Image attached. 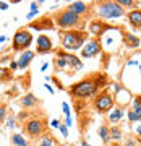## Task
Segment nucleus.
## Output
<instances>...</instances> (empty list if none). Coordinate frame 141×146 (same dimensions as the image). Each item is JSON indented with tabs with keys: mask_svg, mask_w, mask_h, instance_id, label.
Masks as SVG:
<instances>
[{
	"mask_svg": "<svg viewBox=\"0 0 141 146\" xmlns=\"http://www.w3.org/2000/svg\"><path fill=\"white\" fill-rule=\"evenodd\" d=\"M10 7V3L8 2H0V10H7Z\"/></svg>",
	"mask_w": 141,
	"mask_h": 146,
	"instance_id": "34",
	"label": "nucleus"
},
{
	"mask_svg": "<svg viewBox=\"0 0 141 146\" xmlns=\"http://www.w3.org/2000/svg\"><path fill=\"white\" fill-rule=\"evenodd\" d=\"M67 8L70 11L76 13L78 16H81V18H84V16H88L89 13H91V11H89L91 5H88L86 2H71V3H68Z\"/></svg>",
	"mask_w": 141,
	"mask_h": 146,
	"instance_id": "13",
	"label": "nucleus"
},
{
	"mask_svg": "<svg viewBox=\"0 0 141 146\" xmlns=\"http://www.w3.org/2000/svg\"><path fill=\"white\" fill-rule=\"evenodd\" d=\"M102 52V46H101L99 39H88V42L81 49V57L83 58H94Z\"/></svg>",
	"mask_w": 141,
	"mask_h": 146,
	"instance_id": "8",
	"label": "nucleus"
},
{
	"mask_svg": "<svg viewBox=\"0 0 141 146\" xmlns=\"http://www.w3.org/2000/svg\"><path fill=\"white\" fill-rule=\"evenodd\" d=\"M46 89H47V91H49L50 94H54V93H55V91H54V88H52V86H50L49 83H46Z\"/></svg>",
	"mask_w": 141,
	"mask_h": 146,
	"instance_id": "37",
	"label": "nucleus"
},
{
	"mask_svg": "<svg viewBox=\"0 0 141 146\" xmlns=\"http://www.w3.org/2000/svg\"><path fill=\"white\" fill-rule=\"evenodd\" d=\"M7 128H15V123H16V119L13 117V115H8L7 117Z\"/></svg>",
	"mask_w": 141,
	"mask_h": 146,
	"instance_id": "27",
	"label": "nucleus"
},
{
	"mask_svg": "<svg viewBox=\"0 0 141 146\" xmlns=\"http://www.w3.org/2000/svg\"><path fill=\"white\" fill-rule=\"evenodd\" d=\"M71 123H73L71 117H67V127H71Z\"/></svg>",
	"mask_w": 141,
	"mask_h": 146,
	"instance_id": "39",
	"label": "nucleus"
},
{
	"mask_svg": "<svg viewBox=\"0 0 141 146\" xmlns=\"http://www.w3.org/2000/svg\"><path fill=\"white\" fill-rule=\"evenodd\" d=\"M136 133H138V135L141 136V125H138V127H136Z\"/></svg>",
	"mask_w": 141,
	"mask_h": 146,
	"instance_id": "41",
	"label": "nucleus"
},
{
	"mask_svg": "<svg viewBox=\"0 0 141 146\" xmlns=\"http://www.w3.org/2000/svg\"><path fill=\"white\" fill-rule=\"evenodd\" d=\"M96 7V13L99 16V20H115V18H122L126 15V11L122 8L115 0H109V2H96L93 3Z\"/></svg>",
	"mask_w": 141,
	"mask_h": 146,
	"instance_id": "4",
	"label": "nucleus"
},
{
	"mask_svg": "<svg viewBox=\"0 0 141 146\" xmlns=\"http://www.w3.org/2000/svg\"><path fill=\"white\" fill-rule=\"evenodd\" d=\"M62 57H65V60L68 62V67L71 68L73 72H76V70H81L83 68V62H81V58L79 57H76L75 54H71V52H65V50H57Z\"/></svg>",
	"mask_w": 141,
	"mask_h": 146,
	"instance_id": "12",
	"label": "nucleus"
},
{
	"mask_svg": "<svg viewBox=\"0 0 141 146\" xmlns=\"http://www.w3.org/2000/svg\"><path fill=\"white\" fill-rule=\"evenodd\" d=\"M54 23L57 25L62 31H68V29H81L83 25V18L78 16L76 13L70 11L68 8L62 11H57L54 15Z\"/></svg>",
	"mask_w": 141,
	"mask_h": 146,
	"instance_id": "3",
	"label": "nucleus"
},
{
	"mask_svg": "<svg viewBox=\"0 0 141 146\" xmlns=\"http://www.w3.org/2000/svg\"><path fill=\"white\" fill-rule=\"evenodd\" d=\"M10 141H11V145H15V146H29V141L21 133H11Z\"/></svg>",
	"mask_w": 141,
	"mask_h": 146,
	"instance_id": "20",
	"label": "nucleus"
},
{
	"mask_svg": "<svg viewBox=\"0 0 141 146\" xmlns=\"http://www.w3.org/2000/svg\"><path fill=\"white\" fill-rule=\"evenodd\" d=\"M37 13H39V11H29V13L26 15V18H28V20H32L34 16H37Z\"/></svg>",
	"mask_w": 141,
	"mask_h": 146,
	"instance_id": "33",
	"label": "nucleus"
},
{
	"mask_svg": "<svg viewBox=\"0 0 141 146\" xmlns=\"http://www.w3.org/2000/svg\"><path fill=\"white\" fill-rule=\"evenodd\" d=\"M123 44L128 49H138L141 46V41H140V37H136L131 33H123Z\"/></svg>",
	"mask_w": 141,
	"mask_h": 146,
	"instance_id": "18",
	"label": "nucleus"
},
{
	"mask_svg": "<svg viewBox=\"0 0 141 146\" xmlns=\"http://www.w3.org/2000/svg\"><path fill=\"white\" fill-rule=\"evenodd\" d=\"M32 44V34L28 31L26 28H20L16 29V33L13 34V39H11V49L15 52H20V50H28V47Z\"/></svg>",
	"mask_w": 141,
	"mask_h": 146,
	"instance_id": "7",
	"label": "nucleus"
},
{
	"mask_svg": "<svg viewBox=\"0 0 141 146\" xmlns=\"http://www.w3.org/2000/svg\"><path fill=\"white\" fill-rule=\"evenodd\" d=\"M97 135L101 136V140H102L104 145H109L112 141V138H110V127H107V125H101L97 128Z\"/></svg>",
	"mask_w": 141,
	"mask_h": 146,
	"instance_id": "19",
	"label": "nucleus"
},
{
	"mask_svg": "<svg viewBox=\"0 0 141 146\" xmlns=\"http://www.w3.org/2000/svg\"><path fill=\"white\" fill-rule=\"evenodd\" d=\"M107 84H109V80L104 73L88 75L86 78L79 80L78 83H73L70 86V94L75 99H89V98H96L101 93V89H104Z\"/></svg>",
	"mask_w": 141,
	"mask_h": 146,
	"instance_id": "1",
	"label": "nucleus"
},
{
	"mask_svg": "<svg viewBox=\"0 0 141 146\" xmlns=\"http://www.w3.org/2000/svg\"><path fill=\"white\" fill-rule=\"evenodd\" d=\"M7 41V36H0V42H5Z\"/></svg>",
	"mask_w": 141,
	"mask_h": 146,
	"instance_id": "43",
	"label": "nucleus"
},
{
	"mask_svg": "<svg viewBox=\"0 0 141 146\" xmlns=\"http://www.w3.org/2000/svg\"><path fill=\"white\" fill-rule=\"evenodd\" d=\"M34 55H36V52H32V50H24V52L18 57V60H16V62H18V68H20V70L28 68L29 67V63L32 62Z\"/></svg>",
	"mask_w": 141,
	"mask_h": 146,
	"instance_id": "15",
	"label": "nucleus"
},
{
	"mask_svg": "<svg viewBox=\"0 0 141 146\" xmlns=\"http://www.w3.org/2000/svg\"><path fill=\"white\" fill-rule=\"evenodd\" d=\"M20 104L23 106V109H24V110H28V109L36 107V106L39 104V99H37L32 93H28V94H24V96L20 99Z\"/></svg>",
	"mask_w": 141,
	"mask_h": 146,
	"instance_id": "17",
	"label": "nucleus"
},
{
	"mask_svg": "<svg viewBox=\"0 0 141 146\" xmlns=\"http://www.w3.org/2000/svg\"><path fill=\"white\" fill-rule=\"evenodd\" d=\"M50 127H54V128H58V127H60V122H58V120H52V122H50Z\"/></svg>",
	"mask_w": 141,
	"mask_h": 146,
	"instance_id": "36",
	"label": "nucleus"
},
{
	"mask_svg": "<svg viewBox=\"0 0 141 146\" xmlns=\"http://www.w3.org/2000/svg\"><path fill=\"white\" fill-rule=\"evenodd\" d=\"M58 130H60V133L63 135V138H68V127H67V123H65V125H63V123H60Z\"/></svg>",
	"mask_w": 141,
	"mask_h": 146,
	"instance_id": "28",
	"label": "nucleus"
},
{
	"mask_svg": "<svg viewBox=\"0 0 141 146\" xmlns=\"http://www.w3.org/2000/svg\"><path fill=\"white\" fill-rule=\"evenodd\" d=\"M81 146H89V143L86 140H81Z\"/></svg>",
	"mask_w": 141,
	"mask_h": 146,
	"instance_id": "42",
	"label": "nucleus"
},
{
	"mask_svg": "<svg viewBox=\"0 0 141 146\" xmlns=\"http://www.w3.org/2000/svg\"><path fill=\"white\" fill-rule=\"evenodd\" d=\"M23 128L29 138H41L42 135H46L47 120L41 119V117H31L23 123Z\"/></svg>",
	"mask_w": 141,
	"mask_h": 146,
	"instance_id": "5",
	"label": "nucleus"
},
{
	"mask_svg": "<svg viewBox=\"0 0 141 146\" xmlns=\"http://www.w3.org/2000/svg\"><path fill=\"white\" fill-rule=\"evenodd\" d=\"M93 106L97 114H109L110 110L115 107V99L114 96L107 91V89H102L93 101Z\"/></svg>",
	"mask_w": 141,
	"mask_h": 146,
	"instance_id": "6",
	"label": "nucleus"
},
{
	"mask_svg": "<svg viewBox=\"0 0 141 146\" xmlns=\"http://www.w3.org/2000/svg\"><path fill=\"white\" fill-rule=\"evenodd\" d=\"M31 11H39V2H31Z\"/></svg>",
	"mask_w": 141,
	"mask_h": 146,
	"instance_id": "32",
	"label": "nucleus"
},
{
	"mask_svg": "<svg viewBox=\"0 0 141 146\" xmlns=\"http://www.w3.org/2000/svg\"><path fill=\"white\" fill-rule=\"evenodd\" d=\"M7 117H8V114H7V106L2 104L0 106V125L7 120Z\"/></svg>",
	"mask_w": 141,
	"mask_h": 146,
	"instance_id": "26",
	"label": "nucleus"
},
{
	"mask_svg": "<svg viewBox=\"0 0 141 146\" xmlns=\"http://www.w3.org/2000/svg\"><path fill=\"white\" fill-rule=\"evenodd\" d=\"M28 112L26 110H23V112H20V114H18V117H16V119H18V122H23V120H28ZM23 123H24V122H23Z\"/></svg>",
	"mask_w": 141,
	"mask_h": 146,
	"instance_id": "30",
	"label": "nucleus"
},
{
	"mask_svg": "<svg viewBox=\"0 0 141 146\" xmlns=\"http://www.w3.org/2000/svg\"><path fill=\"white\" fill-rule=\"evenodd\" d=\"M62 110H63V114H65V117H71V114H70V106H68V102H62Z\"/></svg>",
	"mask_w": 141,
	"mask_h": 146,
	"instance_id": "29",
	"label": "nucleus"
},
{
	"mask_svg": "<svg viewBox=\"0 0 141 146\" xmlns=\"http://www.w3.org/2000/svg\"><path fill=\"white\" fill-rule=\"evenodd\" d=\"M47 68H49V62H44V63H42V67H41V70H42V72H46Z\"/></svg>",
	"mask_w": 141,
	"mask_h": 146,
	"instance_id": "38",
	"label": "nucleus"
},
{
	"mask_svg": "<svg viewBox=\"0 0 141 146\" xmlns=\"http://www.w3.org/2000/svg\"><path fill=\"white\" fill-rule=\"evenodd\" d=\"M125 115H126L125 109L118 106V107H114V109L110 110V112H109V117H107V119H109V122L112 123V125H118V122H120V120L123 119Z\"/></svg>",
	"mask_w": 141,
	"mask_h": 146,
	"instance_id": "16",
	"label": "nucleus"
},
{
	"mask_svg": "<svg viewBox=\"0 0 141 146\" xmlns=\"http://www.w3.org/2000/svg\"><path fill=\"white\" fill-rule=\"evenodd\" d=\"M11 78H13V72L10 68L0 67V81H10Z\"/></svg>",
	"mask_w": 141,
	"mask_h": 146,
	"instance_id": "24",
	"label": "nucleus"
},
{
	"mask_svg": "<svg viewBox=\"0 0 141 146\" xmlns=\"http://www.w3.org/2000/svg\"><path fill=\"white\" fill-rule=\"evenodd\" d=\"M109 146H123V145H120V143H115V141H114V143H112V145H109Z\"/></svg>",
	"mask_w": 141,
	"mask_h": 146,
	"instance_id": "44",
	"label": "nucleus"
},
{
	"mask_svg": "<svg viewBox=\"0 0 141 146\" xmlns=\"http://www.w3.org/2000/svg\"><path fill=\"white\" fill-rule=\"evenodd\" d=\"M54 50V44L52 39L47 34H39L36 41V52L37 54H49Z\"/></svg>",
	"mask_w": 141,
	"mask_h": 146,
	"instance_id": "11",
	"label": "nucleus"
},
{
	"mask_svg": "<svg viewBox=\"0 0 141 146\" xmlns=\"http://www.w3.org/2000/svg\"><path fill=\"white\" fill-rule=\"evenodd\" d=\"M110 138L117 143V141H120L122 138H123V133H122V130L118 128V125H112L110 127Z\"/></svg>",
	"mask_w": 141,
	"mask_h": 146,
	"instance_id": "23",
	"label": "nucleus"
},
{
	"mask_svg": "<svg viewBox=\"0 0 141 146\" xmlns=\"http://www.w3.org/2000/svg\"><path fill=\"white\" fill-rule=\"evenodd\" d=\"M110 29H114V26H110V25L104 23L102 20H94V21H91V23L88 25V31H89V34H93L94 37H101V36H104L105 31H110Z\"/></svg>",
	"mask_w": 141,
	"mask_h": 146,
	"instance_id": "9",
	"label": "nucleus"
},
{
	"mask_svg": "<svg viewBox=\"0 0 141 146\" xmlns=\"http://www.w3.org/2000/svg\"><path fill=\"white\" fill-rule=\"evenodd\" d=\"M126 63H128V65H138V62H136V60H128Z\"/></svg>",
	"mask_w": 141,
	"mask_h": 146,
	"instance_id": "40",
	"label": "nucleus"
},
{
	"mask_svg": "<svg viewBox=\"0 0 141 146\" xmlns=\"http://www.w3.org/2000/svg\"><path fill=\"white\" fill-rule=\"evenodd\" d=\"M29 28L36 29V31H49V29L52 31L55 28V23H54V18H50V16H41L36 21L29 23Z\"/></svg>",
	"mask_w": 141,
	"mask_h": 146,
	"instance_id": "10",
	"label": "nucleus"
},
{
	"mask_svg": "<svg viewBox=\"0 0 141 146\" xmlns=\"http://www.w3.org/2000/svg\"><path fill=\"white\" fill-rule=\"evenodd\" d=\"M37 146H57V140H55L52 135L46 133V135L41 136V140H39V145Z\"/></svg>",
	"mask_w": 141,
	"mask_h": 146,
	"instance_id": "22",
	"label": "nucleus"
},
{
	"mask_svg": "<svg viewBox=\"0 0 141 146\" xmlns=\"http://www.w3.org/2000/svg\"><path fill=\"white\" fill-rule=\"evenodd\" d=\"M126 117H128V122H133V123H136V122H141V119L136 115V112H135V110H131V109L126 112Z\"/></svg>",
	"mask_w": 141,
	"mask_h": 146,
	"instance_id": "25",
	"label": "nucleus"
},
{
	"mask_svg": "<svg viewBox=\"0 0 141 146\" xmlns=\"http://www.w3.org/2000/svg\"><path fill=\"white\" fill-rule=\"evenodd\" d=\"M60 44L65 50H79L88 42V31L84 29H68V31H60Z\"/></svg>",
	"mask_w": 141,
	"mask_h": 146,
	"instance_id": "2",
	"label": "nucleus"
},
{
	"mask_svg": "<svg viewBox=\"0 0 141 146\" xmlns=\"http://www.w3.org/2000/svg\"><path fill=\"white\" fill-rule=\"evenodd\" d=\"M126 16H128V23L133 29H141V8L126 11Z\"/></svg>",
	"mask_w": 141,
	"mask_h": 146,
	"instance_id": "14",
	"label": "nucleus"
},
{
	"mask_svg": "<svg viewBox=\"0 0 141 146\" xmlns=\"http://www.w3.org/2000/svg\"><path fill=\"white\" fill-rule=\"evenodd\" d=\"M123 146H136V140H133V138H130V140L126 141Z\"/></svg>",
	"mask_w": 141,
	"mask_h": 146,
	"instance_id": "35",
	"label": "nucleus"
},
{
	"mask_svg": "<svg viewBox=\"0 0 141 146\" xmlns=\"http://www.w3.org/2000/svg\"><path fill=\"white\" fill-rule=\"evenodd\" d=\"M8 68H10L11 72L18 70V62H16V60H10V62H8Z\"/></svg>",
	"mask_w": 141,
	"mask_h": 146,
	"instance_id": "31",
	"label": "nucleus"
},
{
	"mask_svg": "<svg viewBox=\"0 0 141 146\" xmlns=\"http://www.w3.org/2000/svg\"><path fill=\"white\" fill-rule=\"evenodd\" d=\"M54 67H55V70H68V62L65 60V57H62L60 54H55V58H54Z\"/></svg>",
	"mask_w": 141,
	"mask_h": 146,
	"instance_id": "21",
	"label": "nucleus"
}]
</instances>
